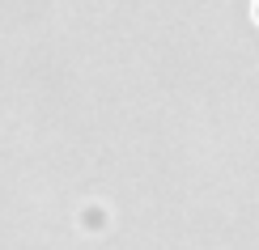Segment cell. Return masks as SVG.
I'll list each match as a JSON object with an SVG mask.
<instances>
[{
    "instance_id": "obj_1",
    "label": "cell",
    "mask_w": 259,
    "mask_h": 250,
    "mask_svg": "<svg viewBox=\"0 0 259 250\" xmlns=\"http://www.w3.org/2000/svg\"><path fill=\"white\" fill-rule=\"evenodd\" d=\"M255 17H259V0H255Z\"/></svg>"
}]
</instances>
